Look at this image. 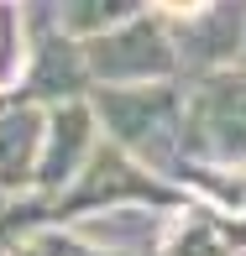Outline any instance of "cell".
<instances>
[{
    "instance_id": "cell-8",
    "label": "cell",
    "mask_w": 246,
    "mask_h": 256,
    "mask_svg": "<svg viewBox=\"0 0 246 256\" xmlns=\"http://www.w3.org/2000/svg\"><path fill=\"white\" fill-rule=\"evenodd\" d=\"M27 42H21V16L11 6H0V89H11L21 78V63H27Z\"/></svg>"
},
{
    "instance_id": "cell-11",
    "label": "cell",
    "mask_w": 246,
    "mask_h": 256,
    "mask_svg": "<svg viewBox=\"0 0 246 256\" xmlns=\"http://www.w3.org/2000/svg\"><path fill=\"white\" fill-rule=\"evenodd\" d=\"M21 230V214H0V256H11V236Z\"/></svg>"
},
{
    "instance_id": "cell-3",
    "label": "cell",
    "mask_w": 246,
    "mask_h": 256,
    "mask_svg": "<svg viewBox=\"0 0 246 256\" xmlns=\"http://www.w3.org/2000/svg\"><path fill=\"white\" fill-rule=\"evenodd\" d=\"M189 131L199 136L209 157H230V162H246V78H209L194 100V115H189Z\"/></svg>"
},
{
    "instance_id": "cell-10",
    "label": "cell",
    "mask_w": 246,
    "mask_h": 256,
    "mask_svg": "<svg viewBox=\"0 0 246 256\" xmlns=\"http://www.w3.org/2000/svg\"><path fill=\"white\" fill-rule=\"evenodd\" d=\"M152 6H157V10H168V16H199V10H204L209 6V0H152Z\"/></svg>"
},
{
    "instance_id": "cell-2",
    "label": "cell",
    "mask_w": 246,
    "mask_h": 256,
    "mask_svg": "<svg viewBox=\"0 0 246 256\" xmlns=\"http://www.w3.org/2000/svg\"><path fill=\"white\" fill-rule=\"evenodd\" d=\"M100 115L110 120V131L121 136L126 146L157 157L173 136V120H178V100L173 89H105L100 94Z\"/></svg>"
},
{
    "instance_id": "cell-4",
    "label": "cell",
    "mask_w": 246,
    "mask_h": 256,
    "mask_svg": "<svg viewBox=\"0 0 246 256\" xmlns=\"http://www.w3.org/2000/svg\"><path fill=\"white\" fill-rule=\"evenodd\" d=\"M241 251H246V225H230L204 209L178 214V225L168 236V256H241Z\"/></svg>"
},
{
    "instance_id": "cell-9",
    "label": "cell",
    "mask_w": 246,
    "mask_h": 256,
    "mask_svg": "<svg viewBox=\"0 0 246 256\" xmlns=\"http://www.w3.org/2000/svg\"><path fill=\"white\" fill-rule=\"evenodd\" d=\"M42 74H48V89H79V78H84V58L74 48H58V37L48 42V52H42Z\"/></svg>"
},
{
    "instance_id": "cell-6",
    "label": "cell",
    "mask_w": 246,
    "mask_h": 256,
    "mask_svg": "<svg viewBox=\"0 0 246 256\" xmlns=\"http://www.w3.org/2000/svg\"><path fill=\"white\" fill-rule=\"evenodd\" d=\"M89 146V115L79 104L53 115V136H42V183L74 178V157Z\"/></svg>"
},
{
    "instance_id": "cell-12",
    "label": "cell",
    "mask_w": 246,
    "mask_h": 256,
    "mask_svg": "<svg viewBox=\"0 0 246 256\" xmlns=\"http://www.w3.org/2000/svg\"><path fill=\"white\" fill-rule=\"evenodd\" d=\"M11 256H48V251H42V246H27V251H11Z\"/></svg>"
},
{
    "instance_id": "cell-5",
    "label": "cell",
    "mask_w": 246,
    "mask_h": 256,
    "mask_svg": "<svg viewBox=\"0 0 246 256\" xmlns=\"http://www.w3.org/2000/svg\"><path fill=\"white\" fill-rule=\"evenodd\" d=\"M37 152H42V120H37V110L6 115V120H0V188H21Z\"/></svg>"
},
{
    "instance_id": "cell-1",
    "label": "cell",
    "mask_w": 246,
    "mask_h": 256,
    "mask_svg": "<svg viewBox=\"0 0 246 256\" xmlns=\"http://www.w3.org/2000/svg\"><path fill=\"white\" fill-rule=\"evenodd\" d=\"M84 68H95L100 78H157L173 68V48L168 37H162V26H152V21H126V26H110L105 37L89 42L84 52Z\"/></svg>"
},
{
    "instance_id": "cell-7",
    "label": "cell",
    "mask_w": 246,
    "mask_h": 256,
    "mask_svg": "<svg viewBox=\"0 0 246 256\" xmlns=\"http://www.w3.org/2000/svg\"><path fill=\"white\" fill-rule=\"evenodd\" d=\"M136 6L142 0H68V32H110L136 21Z\"/></svg>"
}]
</instances>
